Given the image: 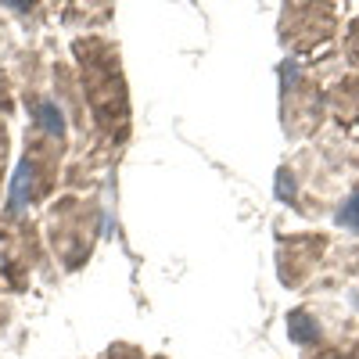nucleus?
<instances>
[{
  "label": "nucleus",
  "mask_w": 359,
  "mask_h": 359,
  "mask_svg": "<svg viewBox=\"0 0 359 359\" xmlns=\"http://www.w3.org/2000/svg\"><path fill=\"white\" fill-rule=\"evenodd\" d=\"M338 223H341V226H348V230H359V194H355V198H348V201L341 205Z\"/></svg>",
  "instance_id": "nucleus-1"
}]
</instances>
